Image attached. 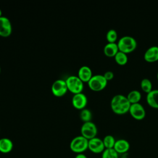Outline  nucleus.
Returning <instances> with one entry per match:
<instances>
[{
  "mask_svg": "<svg viewBox=\"0 0 158 158\" xmlns=\"http://www.w3.org/2000/svg\"><path fill=\"white\" fill-rule=\"evenodd\" d=\"M140 86L141 89L147 94L152 90V85L151 80L147 78H144L141 80Z\"/></svg>",
  "mask_w": 158,
  "mask_h": 158,
  "instance_id": "20",
  "label": "nucleus"
},
{
  "mask_svg": "<svg viewBox=\"0 0 158 158\" xmlns=\"http://www.w3.org/2000/svg\"><path fill=\"white\" fill-rule=\"evenodd\" d=\"M80 118L81 120L83 122V123L91 122L92 118V113L91 110L86 108L81 110L80 113Z\"/></svg>",
  "mask_w": 158,
  "mask_h": 158,
  "instance_id": "22",
  "label": "nucleus"
},
{
  "mask_svg": "<svg viewBox=\"0 0 158 158\" xmlns=\"http://www.w3.org/2000/svg\"><path fill=\"white\" fill-rule=\"evenodd\" d=\"M107 81L103 75L96 74L93 75L91 78L88 82L89 89L94 91H100L103 90L107 85Z\"/></svg>",
  "mask_w": 158,
  "mask_h": 158,
  "instance_id": "5",
  "label": "nucleus"
},
{
  "mask_svg": "<svg viewBox=\"0 0 158 158\" xmlns=\"http://www.w3.org/2000/svg\"><path fill=\"white\" fill-rule=\"evenodd\" d=\"M144 59L148 62H154L158 60V46L149 47L145 51Z\"/></svg>",
  "mask_w": 158,
  "mask_h": 158,
  "instance_id": "13",
  "label": "nucleus"
},
{
  "mask_svg": "<svg viewBox=\"0 0 158 158\" xmlns=\"http://www.w3.org/2000/svg\"><path fill=\"white\" fill-rule=\"evenodd\" d=\"M12 32V26L10 20L5 17H0V36L6 38L9 36Z\"/></svg>",
  "mask_w": 158,
  "mask_h": 158,
  "instance_id": "9",
  "label": "nucleus"
},
{
  "mask_svg": "<svg viewBox=\"0 0 158 158\" xmlns=\"http://www.w3.org/2000/svg\"><path fill=\"white\" fill-rule=\"evenodd\" d=\"M114 59L116 63L120 65H124L128 62V56L127 54L118 51L114 56Z\"/></svg>",
  "mask_w": 158,
  "mask_h": 158,
  "instance_id": "19",
  "label": "nucleus"
},
{
  "mask_svg": "<svg viewBox=\"0 0 158 158\" xmlns=\"http://www.w3.org/2000/svg\"><path fill=\"white\" fill-rule=\"evenodd\" d=\"M69 147L77 154L83 153L88 149V139L81 135L75 136L71 140Z\"/></svg>",
  "mask_w": 158,
  "mask_h": 158,
  "instance_id": "3",
  "label": "nucleus"
},
{
  "mask_svg": "<svg viewBox=\"0 0 158 158\" xmlns=\"http://www.w3.org/2000/svg\"><path fill=\"white\" fill-rule=\"evenodd\" d=\"M157 80H158V72H157Z\"/></svg>",
  "mask_w": 158,
  "mask_h": 158,
  "instance_id": "28",
  "label": "nucleus"
},
{
  "mask_svg": "<svg viewBox=\"0 0 158 158\" xmlns=\"http://www.w3.org/2000/svg\"><path fill=\"white\" fill-rule=\"evenodd\" d=\"M80 133L81 136L89 140L96 137L98 134V128L95 123L91 121L85 122L81 127Z\"/></svg>",
  "mask_w": 158,
  "mask_h": 158,
  "instance_id": "6",
  "label": "nucleus"
},
{
  "mask_svg": "<svg viewBox=\"0 0 158 158\" xmlns=\"http://www.w3.org/2000/svg\"><path fill=\"white\" fill-rule=\"evenodd\" d=\"M130 148L129 142L125 139H118L116 140L114 146V150L118 154H125L128 152Z\"/></svg>",
  "mask_w": 158,
  "mask_h": 158,
  "instance_id": "12",
  "label": "nucleus"
},
{
  "mask_svg": "<svg viewBox=\"0 0 158 158\" xmlns=\"http://www.w3.org/2000/svg\"><path fill=\"white\" fill-rule=\"evenodd\" d=\"M127 98L130 104H135L139 102L141 99V93L136 89H133L128 93L127 96Z\"/></svg>",
  "mask_w": 158,
  "mask_h": 158,
  "instance_id": "18",
  "label": "nucleus"
},
{
  "mask_svg": "<svg viewBox=\"0 0 158 158\" xmlns=\"http://www.w3.org/2000/svg\"><path fill=\"white\" fill-rule=\"evenodd\" d=\"M128 112L131 116L137 120H141L146 116L145 109L139 102L131 104Z\"/></svg>",
  "mask_w": 158,
  "mask_h": 158,
  "instance_id": "8",
  "label": "nucleus"
},
{
  "mask_svg": "<svg viewBox=\"0 0 158 158\" xmlns=\"http://www.w3.org/2000/svg\"><path fill=\"white\" fill-rule=\"evenodd\" d=\"M118 155L114 148L105 149L102 152L101 158H119Z\"/></svg>",
  "mask_w": 158,
  "mask_h": 158,
  "instance_id": "23",
  "label": "nucleus"
},
{
  "mask_svg": "<svg viewBox=\"0 0 158 158\" xmlns=\"http://www.w3.org/2000/svg\"><path fill=\"white\" fill-rule=\"evenodd\" d=\"M51 91L54 96L56 97H62L68 91L65 80L57 79L53 82L51 86Z\"/></svg>",
  "mask_w": 158,
  "mask_h": 158,
  "instance_id": "7",
  "label": "nucleus"
},
{
  "mask_svg": "<svg viewBox=\"0 0 158 158\" xmlns=\"http://www.w3.org/2000/svg\"><path fill=\"white\" fill-rule=\"evenodd\" d=\"M104 54L109 57H112L116 55V54L119 51L117 43H107L104 47L103 49Z\"/></svg>",
  "mask_w": 158,
  "mask_h": 158,
  "instance_id": "17",
  "label": "nucleus"
},
{
  "mask_svg": "<svg viewBox=\"0 0 158 158\" xmlns=\"http://www.w3.org/2000/svg\"><path fill=\"white\" fill-rule=\"evenodd\" d=\"M146 102L148 105L154 109H158V89H152L146 95Z\"/></svg>",
  "mask_w": 158,
  "mask_h": 158,
  "instance_id": "15",
  "label": "nucleus"
},
{
  "mask_svg": "<svg viewBox=\"0 0 158 158\" xmlns=\"http://www.w3.org/2000/svg\"><path fill=\"white\" fill-rule=\"evenodd\" d=\"M88 103L87 96L83 93L73 94L72 98V104L74 108L78 110L85 109Z\"/></svg>",
  "mask_w": 158,
  "mask_h": 158,
  "instance_id": "10",
  "label": "nucleus"
},
{
  "mask_svg": "<svg viewBox=\"0 0 158 158\" xmlns=\"http://www.w3.org/2000/svg\"><path fill=\"white\" fill-rule=\"evenodd\" d=\"M88 149L94 154L102 153L105 149L102 139L99 138L95 137L88 140Z\"/></svg>",
  "mask_w": 158,
  "mask_h": 158,
  "instance_id": "11",
  "label": "nucleus"
},
{
  "mask_svg": "<svg viewBox=\"0 0 158 158\" xmlns=\"http://www.w3.org/2000/svg\"><path fill=\"white\" fill-rule=\"evenodd\" d=\"M117 46L119 51L127 54L135 50L137 47V42L133 37L125 35L118 40Z\"/></svg>",
  "mask_w": 158,
  "mask_h": 158,
  "instance_id": "2",
  "label": "nucleus"
},
{
  "mask_svg": "<svg viewBox=\"0 0 158 158\" xmlns=\"http://www.w3.org/2000/svg\"><path fill=\"white\" fill-rule=\"evenodd\" d=\"M75 158H88V157L83 153H81V154H77L75 157Z\"/></svg>",
  "mask_w": 158,
  "mask_h": 158,
  "instance_id": "26",
  "label": "nucleus"
},
{
  "mask_svg": "<svg viewBox=\"0 0 158 158\" xmlns=\"http://www.w3.org/2000/svg\"><path fill=\"white\" fill-rule=\"evenodd\" d=\"M2 10H1V9H0V17H1V16H2Z\"/></svg>",
  "mask_w": 158,
  "mask_h": 158,
  "instance_id": "27",
  "label": "nucleus"
},
{
  "mask_svg": "<svg viewBox=\"0 0 158 158\" xmlns=\"http://www.w3.org/2000/svg\"><path fill=\"white\" fill-rule=\"evenodd\" d=\"M93 72L90 67L86 65L81 66L78 71V77L84 83L88 82L93 77Z\"/></svg>",
  "mask_w": 158,
  "mask_h": 158,
  "instance_id": "14",
  "label": "nucleus"
},
{
  "mask_svg": "<svg viewBox=\"0 0 158 158\" xmlns=\"http://www.w3.org/2000/svg\"><path fill=\"white\" fill-rule=\"evenodd\" d=\"M1 66H0V74H1Z\"/></svg>",
  "mask_w": 158,
  "mask_h": 158,
  "instance_id": "29",
  "label": "nucleus"
},
{
  "mask_svg": "<svg viewBox=\"0 0 158 158\" xmlns=\"http://www.w3.org/2000/svg\"><path fill=\"white\" fill-rule=\"evenodd\" d=\"M103 75L107 81L112 80L114 77V73L112 71H107L103 74Z\"/></svg>",
  "mask_w": 158,
  "mask_h": 158,
  "instance_id": "25",
  "label": "nucleus"
},
{
  "mask_svg": "<svg viewBox=\"0 0 158 158\" xmlns=\"http://www.w3.org/2000/svg\"><path fill=\"white\" fill-rule=\"evenodd\" d=\"M117 38V33L114 29H110L106 33V40L108 43H115Z\"/></svg>",
  "mask_w": 158,
  "mask_h": 158,
  "instance_id": "24",
  "label": "nucleus"
},
{
  "mask_svg": "<svg viewBox=\"0 0 158 158\" xmlns=\"http://www.w3.org/2000/svg\"><path fill=\"white\" fill-rule=\"evenodd\" d=\"M65 80L68 91L73 94L82 93L84 88L83 82L77 75H70Z\"/></svg>",
  "mask_w": 158,
  "mask_h": 158,
  "instance_id": "4",
  "label": "nucleus"
},
{
  "mask_svg": "<svg viewBox=\"0 0 158 158\" xmlns=\"http://www.w3.org/2000/svg\"><path fill=\"white\" fill-rule=\"evenodd\" d=\"M102 141H103L105 149H112V148H114L116 140L112 135H107L105 136L104 138L102 139Z\"/></svg>",
  "mask_w": 158,
  "mask_h": 158,
  "instance_id": "21",
  "label": "nucleus"
},
{
  "mask_svg": "<svg viewBox=\"0 0 158 158\" xmlns=\"http://www.w3.org/2000/svg\"><path fill=\"white\" fill-rule=\"evenodd\" d=\"M131 104L127 96L118 94L113 96L110 101L112 110L117 115H123L129 111Z\"/></svg>",
  "mask_w": 158,
  "mask_h": 158,
  "instance_id": "1",
  "label": "nucleus"
},
{
  "mask_svg": "<svg viewBox=\"0 0 158 158\" xmlns=\"http://www.w3.org/2000/svg\"><path fill=\"white\" fill-rule=\"evenodd\" d=\"M14 148V144L11 139L7 138L0 139V152L7 154L11 152Z\"/></svg>",
  "mask_w": 158,
  "mask_h": 158,
  "instance_id": "16",
  "label": "nucleus"
}]
</instances>
